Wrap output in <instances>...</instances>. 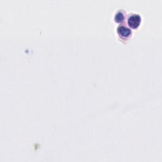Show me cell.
<instances>
[{
	"label": "cell",
	"instance_id": "obj_1",
	"mask_svg": "<svg viewBox=\"0 0 162 162\" xmlns=\"http://www.w3.org/2000/svg\"><path fill=\"white\" fill-rule=\"evenodd\" d=\"M141 18L139 14H133L128 19V24L130 28L136 29L141 23Z\"/></svg>",
	"mask_w": 162,
	"mask_h": 162
},
{
	"label": "cell",
	"instance_id": "obj_2",
	"mask_svg": "<svg viewBox=\"0 0 162 162\" xmlns=\"http://www.w3.org/2000/svg\"><path fill=\"white\" fill-rule=\"evenodd\" d=\"M117 32L120 36H122L124 37H128L131 33V31L129 28L123 25H120L118 27Z\"/></svg>",
	"mask_w": 162,
	"mask_h": 162
},
{
	"label": "cell",
	"instance_id": "obj_3",
	"mask_svg": "<svg viewBox=\"0 0 162 162\" xmlns=\"http://www.w3.org/2000/svg\"><path fill=\"white\" fill-rule=\"evenodd\" d=\"M124 19V15L123 14L122 12L121 11H118L115 16V20L117 22H122Z\"/></svg>",
	"mask_w": 162,
	"mask_h": 162
}]
</instances>
